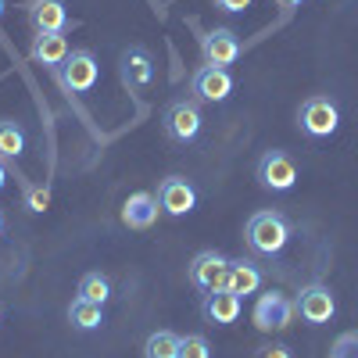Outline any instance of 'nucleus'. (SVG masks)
I'll return each instance as SVG.
<instances>
[{
    "instance_id": "nucleus-1",
    "label": "nucleus",
    "mask_w": 358,
    "mask_h": 358,
    "mask_svg": "<svg viewBox=\"0 0 358 358\" xmlns=\"http://www.w3.org/2000/svg\"><path fill=\"white\" fill-rule=\"evenodd\" d=\"M290 236H294V226L283 212H273V208H262V212H255L244 226V241L255 255L262 258H276L287 251L290 244Z\"/></svg>"
},
{
    "instance_id": "nucleus-2",
    "label": "nucleus",
    "mask_w": 358,
    "mask_h": 358,
    "mask_svg": "<svg viewBox=\"0 0 358 358\" xmlns=\"http://www.w3.org/2000/svg\"><path fill=\"white\" fill-rule=\"evenodd\" d=\"M162 129H165V136H169L176 147L194 143V140L201 136V129H204L201 104H197L194 97H176V101H169L165 111H162Z\"/></svg>"
},
{
    "instance_id": "nucleus-3",
    "label": "nucleus",
    "mask_w": 358,
    "mask_h": 358,
    "mask_svg": "<svg viewBox=\"0 0 358 358\" xmlns=\"http://www.w3.org/2000/svg\"><path fill=\"white\" fill-rule=\"evenodd\" d=\"M341 126V108L334 97H326V94H312L301 101V108H297V129H301L305 136L312 140H326V136H334Z\"/></svg>"
},
{
    "instance_id": "nucleus-4",
    "label": "nucleus",
    "mask_w": 358,
    "mask_h": 358,
    "mask_svg": "<svg viewBox=\"0 0 358 358\" xmlns=\"http://www.w3.org/2000/svg\"><path fill=\"white\" fill-rule=\"evenodd\" d=\"M97 79H101V65H97L94 50H69L65 65L57 69V83H62V90L65 94H76V97L90 94V90L97 86Z\"/></svg>"
},
{
    "instance_id": "nucleus-5",
    "label": "nucleus",
    "mask_w": 358,
    "mask_h": 358,
    "mask_svg": "<svg viewBox=\"0 0 358 358\" xmlns=\"http://www.w3.org/2000/svg\"><path fill=\"white\" fill-rule=\"evenodd\" d=\"M255 179L262 190H273V194H287L297 187V165L287 151L273 147V151H265L255 165Z\"/></svg>"
},
{
    "instance_id": "nucleus-6",
    "label": "nucleus",
    "mask_w": 358,
    "mask_h": 358,
    "mask_svg": "<svg viewBox=\"0 0 358 358\" xmlns=\"http://www.w3.org/2000/svg\"><path fill=\"white\" fill-rule=\"evenodd\" d=\"M294 297H287L283 290H265L258 294L255 301V312H251V322L258 326L262 334H280L294 322Z\"/></svg>"
},
{
    "instance_id": "nucleus-7",
    "label": "nucleus",
    "mask_w": 358,
    "mask_h": 358,
    "mask_svg": "<svg viewBox=\"0 0 358 358\" xmlns=\"http://www.w3.org/2000/svg\"><path fill=\"white\" fill-rule=\"evenodd\" d=\"M294 312L301 315L308 326H326L337 315V297L326 283H305L294 297Z\"/></svg>"
},
{
    "instance_id": "nucleus-8",
    "label": "nucleus",
    "mask_w": 358,
    "mask_h": 358,
    "mask_svg": "<svg viewBox=\"0 0 358 358\" xmlns=\"http://www.w3.org/2000/svg\"><path fill=\"white\" fill-rule=\"evenodd\" d=\"M241 54H244V43L229 25H215V29H208V33H201V62L204 65L229 69Z\"/></svg>"
},
{
    "instance_id": "nucleus-9",
    "label": "nucleus",
    "mask_w": 358,
    "mask_h": 358,
    "mask_svg": "<svg viewBox=\"0 0 358 358\" xmlns=\"http://www.w3.org/2000/svg\"><path fill=\"white\" fill-rule=\"evenodd\" d=\"M155 197H158L162 215H169V219H183V215H190L197 208V187L190 183L187 176H165L158 183Z\"/></svg>"
},
{
    "instance_id": "nucleus-10",
    "label": "nucleus",
    "mask_w": 358,
    "mask_h": 358,
    "mask_svg": "<svg viewBox=\"0 0 358 358\" xmlns=\"http://www.w3.org/2000/svg\"><path fill=\"white\" fill-rule=\"evenodd\" d=\"M233 76L229 69H215V65H201L190 76V97L197 104H222L233 94Z\"/></svg>"
},
{
    "instance_id": "nucleus-11",
    "label": "nucleus",
    "mask_w": 358,
    "mask_h": 358,
    "mask_svg": "<svg viewBox=\"0 0 358 358\" xmlns=\"http://www.w3.org/2000/svg\"><path fill=\"white\" fill-rule=\"evenodd\" d=\"M226 268H229V258L219 255V251H197L187 265V280L194 290L201 294H212L219 287H226Z\"/></svg>"
},
{
    "instance_id": "nucleus-12",
    "label": "nucleus",
    "mask_w": 358,
    "mask_h": 358,
    "mask_svg": "<svg viewBox=\"0 0 358 358\" xmlns=\"http://www.w3.org/2000/svg\"><path fill=\"white\" fill-rule=\"evenodd\" d=\"M118 76H122V83L129 90H147L155 83V57L147 47H126L122 57H118Z\"/></svg>"
},
{
    "instance_id": "nucleus-13",
    "label": "nucleus",
    "mask_w": 358,
    "mask_h": 358,
    "mask_svg": "<svg viewBox=\"0 0 358 358\" xmlns=\"http://www.w3.org/2000/svg\"><path fill=\"white\" fill-rule=\"evenodd\" d=\"M241 312H244V297H236L226 287L201 297V315H204L208 326H233L236 319H241Z\"/></svg>"
},
{
    "instance_id": "nucleus-14",
    "label": "nucleus",
    "mask_w": 358,
    "mask_h": 358,
    "mask_svg": "<svg viewBox=\"0 0 358 358\" xmlns=\"http://www.w3.org/2000/svg\"><path fill=\"white\" fill-rule=\"evenodd\" d=\"M25 18L33 25V33H69V8L65 0H29Z\"/></svg>"
},
{
    "instance_id": "nucleus-15",
    "label": "nucleus",
    "mask_w": 358,
    "mask_h": 358,
    "mask_svg": "<svg viewBox=\"0 0 358 358\" xmlns=\"http://www.w3.org/2000/svg\"><path fill=\"white\" fill-rule=\"evenodd\" d=\"M29 57H33V65H43L47 72L57 76V69H62L65 57H69L65 33H36L33 43H29Z\"/></svg>"
},
{
    "instance_id": "nucleus-16",
    "label": "nucleus",
    "mask_w": 358,
    "mask_h": 358,
    "mask_svg": "<svg viewBox=\"0 0 358 358\" xmlns=\"http://www.w3.org/2000/svg\"><path fill=\"white\" fill-rule=\"evenodd\" d=\"M158 197L155 194H147V190H136L122 201V226L129 229H151L158 222Z\"/></svg>"
},
{
    "instance_id": "nucleus-17",
    "label": "nucleus",
    "mask_w": 358,
    "mask_h": 358,
    "mask_svg": "<svg viewBox=\"0 0 358 358\" xmlns=\"http://www.w3.org/2000/svg\"><path fill=\"white\" fill-rule=\"evenodd\" d=\"M262 268L251 262V258H229V268H226V290H233L236 297H251L262 290Z\"/></svg>"
},
{
    "instance_id": "nucleus-18",
    "label": "nucleus",
    "mask_w": 358,
    "mask_h": 358,
    "mask_svg": "<svg viewBox=\"0 0 358 358\" xmlns=\"http://www.w3.org/2000/svg\"><path fill=\"white\" fill-rule=\"evenodd\" d=\"M69 322H72V330H79V334L101 330V326H104V305H94V301L76 297V301L69 305Z\"/></svg>"
},
{
    "instance_id": "nucleus-19",
    "label": "nucleus",
    "mask_w": 358,
    "mask_h": 358,
    "mask_svg": "<svg viewBox=\"0 0 358 358\" xmlns=\"http://www.w3.org/2000/svg\"><path fill=\"white\" fill-rule=\"evenodd\" d=\"M25 155V129L15 118H0V162H18Z\"/></svg>"
},
{
    "instance_id": "nucleus-20",
    "label": "nucleus",
    "mask_w": 358,
    "mask_h": 358,
    "mask_svg": "<svg viewBox=\"0 0 358 358\" xmlns=\"http://www.w3.org/2000/svg\"><path fill=\"white\" fill-rule=\"evenodd\" d=\"M179 334L172 330H155L143 341V358H179Z\"/></svg>"
},
{
    "instance_id": "nucleus-21",
    "label": "nucleus",
    "mask_w": 358,
    "mask_h": 358,
    "mask_svg": "<svg viewBox=\"0 0 358 358\" xmlns=\"http://www.w3.org/2000/svg\"><path fill=\"white\" fill-rule=\"evenodd\" d=\"M76 297H83V301H94V305H104L108 297H111V283H108V276H101V273H86V276L79 280Z\"/></svg>"
},
{
    "instance_id": "nucleus-22",
    "label": "nucleus",
    "mask_w": 358,
    "mask_h": 358,
    "mask_svg": "<svg viewBox=\"0 0 358 358\" xmlns=\"http://www.w3.org/2000/svg\"><path fill=\"white\" fill-rule=\"evenodd\" d=\"M179 358H212V344L204 334H187L179 341Z\"/></svg>"
},
{
    "instance_id": "nucleus-23",
    "label": "nucleus",
    "mask_w": 358,
    "mask_h": 358,
    "mask_svg": "<svg viewBox=\"0 0 358 358\" xmlns=\"http://www.w3.org/2000/svg\"><path fill=\"white\" fill-rule=\"evenodd\" d=\"M330 358H358V330H348L334 341Z\"/></svg>"
},
{
    "instance_id": "nucleus-24",
    "label": "nucleus",
    "mask_w": 358,
    "mask_h": 358,
    "mask_svg": "<svg viewBox=\"0 0 358 358\" xmlns=\"http://www.w3.org/2000/svg\"><path fill=\"white\" fill-rule=\"evenodd\" d=\"M47 204H50L47 187H25V208L29 212H47Z\"/></svg>"
},
{
    "instance_id": "nucleus-25",
    "label": "nucleus",
    "mask_w": 358,
    "mask_h": 358,
    "mask_svg": "<svg viewBox=\"0 0 358 358\" xmlns=\"http://www.w3.org/2000/svg\"><path fill=\"white\" fill-rule=\"evenodd\" d=\"M251 358H294V351L287 344H280V341H268V344H258L251 351Z\"/></svg>"
},
{
    "instance_id": "nucleus-26",
    "label": "nucleus",
    "mask_w": 358,
    "mask_h": 358,
    "mask_svg": "<svg viewBox=\"0 0 358 358\" xmlns=\"http://www.w3.org/2000/svg\"><path fill=\"white\" fill-rule=\"evenodd\" d=\"M212 4H215L219 11H226V15H244L255 0H212Z\"/></svg>"
},
{
    "instance_id": "nucleus-27",
    "label": "nucleus",
    "mask_w": 358,
    "mask_h": 358,
    "mask_svg": "<svg viewBox=\"0 0 358 358\" xmlns=\"http://www.w3.org/2000/svg\"><path fill=\"white\" fill-rule=\"evenodd\" d=\"M276 4H280L283 11H294V8H301V4H305V0H276Z\"/></svg>"
},
{
    "instance_id": "nucleus-28",
    "label": "nucleus",
    "mask_w": 358,
    "mask_h": 358,
    "mask_svg": "<svg viewBox=\"0 0 358 358\" xmlns=\"http://www.w3.org/2000/svg\"><path fill=\"white\" fill-rule=\"evenodd\" d=\"M4 187H8V162H0V194H4Z\"/></svg>"
},
{
    "instance_id": "nucleus-29",
    "label": "nucleus",
    "mask_w": 358,
    "mask_h": 358,
    "mask_svg": "<svg viewBox=\"0 0 358 358\" xmlns=\"http://www.w3.org/2000/svg\"><path fill=\"white\" fill-rule=\"evenodd\" d=\"M4 11H8V0H0V18H4Z\"/></svg>"
},
{
    "instance_id": "nucleus-30",
    "label": "nucleus",
    "mask_w": 358,
    "mask_h": 358,
    "mask_svg": "<svg viewBox=\"0 0 358 358\" xmlns=\"http://www.w3.org/2000/svg\"><path fill=\"white\" fill-rule=\"evenodd\" d=\"M0 233H4V212H0Z\"/></svg>"
},
{
    "instance_id": "nucleus-31",
    "label": "nucleus",
    "mask_w": 358,
    "mask_h": 358,
    "mask_svg": "<svg viewBox=\"0 0 358 358\" xmlns=\"http://www.w3.org/2000/svg\"><path fill=\"white\" fill-rule=\"evenodd\" d=\"M0 315H4V312H0Z\"/></svg>"
}]
</instances>
